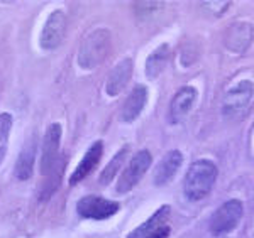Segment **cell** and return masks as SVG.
I'll use <instances>...</instances> for the list:
<instances>
[{"instance_id": "obj_5", "label": "cell", "mask_w": 254, "mask_h": 238, "mask_svg": "<svg viewBox=\"0 0 254 238\" xmlns=\"http://www.w3.org/2000/svg\"><path fill=\"white\" fill-rule=\"evenodd\" d=\"M151 162H153V157L147 150H139V152L130 159V162L127 164V167L122 172L121 179L117 181L116 191L119 194H126L132 190L136 184L141 181L142 176L146 174V171L149 169Z\"/></svg>"}, {"instance_id": "obj_11", "label": "cell", "mask_w": 254, "mask_h": 238, "mask_svg": "<svg viewBox=\"0 0 254 238\" xmlns=\"http://www.w3.org/2000/svg\"><path fill=\"white\" fill-rule=\"evenodd\" d=\"M102 154H104V143L100 141L93 142L92 145H90V149L87 150V154H85V157L81 159L80 164L76 166V169L71 174V178H69V184L75 186V184H78L80 181H83L90 172L95 169L97 164L100 162Z\"/></svg>"}, {"instance_id": "obj_18", "label": "cell", "mask_w": 254, "mask_h": 238, "mask_svg": "<svg viewBox=\"0 0 254 238\" xmlns=\"http://www.w3.org/2000/svg\"><path fill=\"white\" fill-rule=\"evenodd\" d=\"M127 152H129V145L122 147V149L112 157V161H110L107 166H105V169L102 171V174H100V184H102V186H107V184L112 181L114 178H116L117 171L121 169V166L126 161Z\"/></svg>"}, {"instance_id": "obj_7", "label": "cell", "mask_w": 254, "mask_h": 238, "mask_svg": "<svg viewBox=\"0 0 254 238\" xmlns=\"http://www.w3.org/2000/svg\"><path fill=\"white\" fill-rule=\"evenodd\" d=\"M61 141V125L51 124L44 134L43 141V157H41V172L44 176L51 174L53 169L58 166V150Z\"/></svg>"}, {"instance_id": "obj_4", "label": "cell", "mask_w": 254, "mask_h": 238, "mask_svg": "<svg viewBox=\"0 0 254 238\" xmlns=\"http://www.w3.org/2000/svg\"><path fill=\"white\" fill-rule=\"evenodd\" d=\"M254 96V86L251 81L244 80L236 83L232 88L227 90L222 100V113L229 118H234L243 115L249 108Z\"/></svg>"}, {"instance_id": "obj_12", "label": "cell", "mask_w": 254, "mask_h": 238, "mask_svg": "<svg viewBox=\"0 0 254 238\" xmlns=\"http://www.w3.org/2000/svg\"><path fill=\"white\" fill-rule=\"evenodd\" d=\"M147 101V88L144 85L134 86V90L130 92V95L127 96V100L122 105L121 110V120L122 122H134L141 115L142 108L146 106Z\"/></svg>"}, {"instance_id": "obj_19", "label": "cell", "mask_w": 254, "mask_h": 238, "mask_svg": "<svg viewBox=\"0 0 254 238\" xmlns=\"http://www.w3.org/2000/svg\"><path fill=\"white\" fill-rule=\"evenodd\" d=\"M12 129V115L0 113V164L3 162L9 147V134Z\"/></svg>"}, {"instance_id": "obj_17", "label": "cell", "mask_w": 254, "mask_h": 238, "mask_svg": "<svg viewBox=\"0 0 254 238\" xmlns=\"http://www.w3.org/2000/svg\"><path fill=\"white\" fill-rule=\"evenodd\" d=\"M168 56H170V48H168V44H163V46H159L154 52H151V56L147 57V61H146L147 78L153 80V78H156L159 73L165 69L168 63Z\"/></svg>"}, {"instance_id": "obj_6", "label": "cell", "mask_w": 254, "mask_h": 238, "mask_svg": "<svg viewBox=\"0 0 254 238\" xmlns=\"http://www.w3.org/2000/svg\"><path fill=\"white\" fill-rule=\"evenodd\" d=\"M76 211L85 220H107L119 211V203L88 194L76 203Z\"/></svg>"}, {"instance_id": "obj_2", "label": "cell", "mask_w": 254, "mask_h": 238, "mask_svg": "<svg viewBox=\"0 0 254 238\" xmlns=\"http://www.w3.org/2000/svg\"><path fill=\"white\" fill-rule=\"evenodd\" d=\"M110 44H112V38H110L107 29L93 31L81 43L78 51V64L83 69L97 68L107 57L110 51Z\"/></svg>"}, {"instance_id": "obj_8", "label": "cell", "mask_w": 254, "mask_h": 238, "mask_svg": "<svg viewBox=\"0 0 254 238\" xmlns=\"http://www.w3.org/2000/svg\"><path fill=\"white\" fill-rule=\"evenodd\" d=\"M64 32H66V15L63 10H55L48 17L41 32V48L49 51L56 49L63 43Z\"/></svg>"}, {"instance_id": "obj_20", "label": "cell", "mask_w": 254, "mask_h": 238, "mask_svg": "<svg viewBox=\"0 0 254 238\" xmlns=\"http://www.w3.org/2000/svg\"><path fill=\"white\" fill-rule=\"evenodd\" d=\"M168 235H170V228L168 227H163L161 230H158L154 235H151L149 238H168Z\"/></svg>"}, {"instance_id": "obj_16", "label": "cell", "mask_w": 254, "mask_h": 238, "mask_svg": "<svg viewBox=\"0 0 254 238\" xmlns=\"http://www.w3.org/2000/svg\"><path fill=\"white\" fill-rule=\"evenodd\" d=\"M253 38H254V29L246 22H237L229 29L227 48H231L236 52H241L251 44Z\"/></svg>"}, {"instance_id": "obj_9", "label": "cell", "mask_w": 254, "mask_h": 238, "mask_svg": "<svg viewBox=\"0 0 254 238\" xmlns=\"http://www.w3.org/2000/svg\"><path fill=\"white\" fill-rule=\"evenodd\" d=\"M196 100V90L193 86H183L175 93L173 100L170 103V122L180 124L191 110Z\"/></svg>"}, {"instance_id": "obj_13", "label": "cell", "mask_w": 254, "mask_h": 238, "mask_svg": "<svg viewBox=\"0 0 254 238\" xmlns=\"http://www.w3.org/2000/svg\"><path fill=\"white\" fill-rule=\"evenodd\" d=\"M130 75H132V61L129 57L122 59L121 63L116 64V68L110 71V75L107 78V85H105V90L110 96H116L124 90V86L129 83Z\"/></svg>"}, {"instance_id": "obj_14", "label": "cell", "mask_w": 254, "mask_h": 238, "mask_svg": "<svg viewBox=\"0 0 254 238\" xmlns=\"http://www.w3.org/2000/svg\"><path fill=\"white\" fill-rule=\"evenodd\" d=\"M170 211H171L170 206H168V204H163L151 218H147L144 223L139 225L136 230H132L127 238H149L151 235H154L158 230L163 228L165 221L168 220V216H170Z\"/></svg>"}, {"instance_id": "obj_1", "label": "cell", "mask_w": 254, "mask_h": 238, "mask_svg": "<svg viewBox=\"0 0 254 238\" xmlns=\"http://www.w3.org/2000/svg\"><path fill=\"white\" fill-rule=\"evenodd\" d=\"M217 179V166L208 159H198L188 167L183 191L190 201H200L212 191Z\"/></svg>"}, {"instance_id": "obj_15", "label": "cell", "mask_w": 254, "mask_h": 238, "mask_svg": "<svg viewBox=\"0 0 254 238\" xmlns=\"http://www.w3.org/2000/svg\"><path fill=\"white\" fill-rule=\"evenodd\" d=\"M34 157H36V141L34 137H31L27 139L26 145L22 147V150L19 154V159L15 161V169H14L15 178L20 179V181H27L31 178Z\"/></svg>"}, {"instance_id": "obj_10", "label": "cell", "mask_w": 254, "mask_h": 238, "mask_svg": "<svg viewBox=\"0 0 254 238\" xmlns=\"http://www.w3.org/2000/svg\"><path fill=\"white\" fill-rule=\"evenodd\" d=\"M183 162V154L180 150H170L165 157L159 161V164L154 169L153 174V183L156 186H163V184L170 183L175 178V174L178 172L180 166Z\"/></svg>"}, {"instance_id": "obj_3", "label": "cell", "mask_w": 254, "mask_h": 238, "mask_svg": "<svg viewBox=\"0 0 254 238\" xmlns=\"http://www.w3.org/2000/svg\"><path fill=\"white\" fill-rule=\"evenodd\" d=\"M243 213H244L243 201L239 199L225 201L222 206L212 215L210 227H208L210 228V233L214 237H220L232 232L239 225L241 218H243Z\"/></svg>"}]
</instances>
